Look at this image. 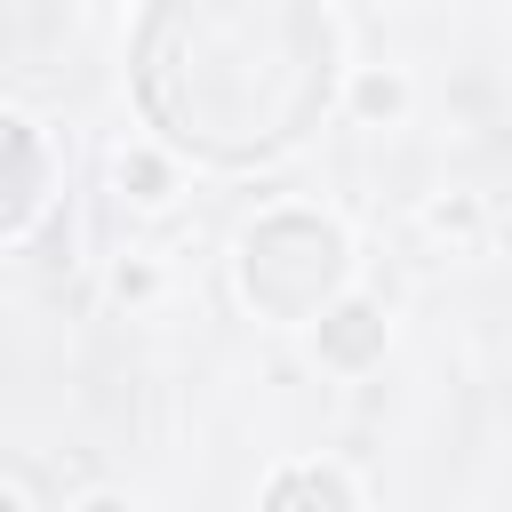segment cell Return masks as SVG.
I'll return each instance as SVG.
<instances>
[{"label":"cell","mask_w":512,"mask_h":512,"mask_svg":"<svg viewBox=\"0 0 512 512\" xmlns=\"http://www.w3.org/2000/svg\"><path fill=\"white\" fill-rule=\"evenodd\" d=\"M120 184H136V200H160L168 192V168L152 152H136V160H120Z\"/></svg>","instance_id":"cell-6"},{"label":"cell","mask_w":512,"mask_h":512,"mask_svg":"<svg viewBox=\"0 0 512 512\" xmlns=\"http://www.w3.org/2000/svg\"><path fill=\"white\" fill-rule=\"evenodd\" d=\"M264 512H360V504L328 464H296V472H280L264 488Z\"/></svg>","instance_id":"cell-5"},{"label":"cell","mask_w":512,"mask_h":512,"mask_svg":"<svg viewBox=\"0 0 512 512\" xmlns=\"http://www.w3.org/2000/svg\"><path fill=\"white\" fill-rule=\"evenodd\" d=\"M360 112H368V120H376V112H400V80H392V72H368V80H360Z\"/></svg>","instance_id":"cell-7"},{"label":"cell","mask_w":512,"mask_h":512,"mask_svg":"<svg viewBox=\"0 0 512 512\" xmlns=\"http://www.w3.org/2000/svg\"><path fill=\"white\" fill-rule=\"evenodd\" d=\"M336 40L312 0H152L136 24L144 120L216 168L288 152L328 104Z\"/></svg>","instance_id":"cell-1"},{"label":"cell","mask_w":512,"mask_h":512,"mask_svg":"<svg viewBox=\"0 0 512 512\" xmlns=\"http://www.w3.org/2000/svg\"><path fill=\"white\" fill-rule=\"evenodd\" d=\"M88 512H120V504H112V496H96V504H88Z\"/></svg>","instance_id":"cell-8"},{"label":"cell","mask_w":512,"mask_h":512,"mask_svg":"<svg viewBox=\"0 0 512 512\" xmlns=\"http://www.w3.org/2000/svg\"><path fill=\"white\" fill-rule=\"evenodd\" d=\"M240 288L256 312L272 320H312L328 312V296L344 288V232L328 216H264L248 240H240Z\"/></svg>","instance_id":"cell-2"},{"label":"cell","mask_w":512,"mask_h":512,"mask_svg":"<svg viewBox=\"0 0 512 512\" xmlns=\"http://www.w3.org/2000/svg\"><path fill=\"white\" fill-rule=\"evenodd\" d=\"M0 512H24V504H16V496H8V488H0Z\"/></svg>","instance_id":"cell-9"},{"label":"cell","mask_w":512,"mask_h":512,"mask_svg":"<svg viewBox=\"0 0 512 512\" xmlns=\"http://www.w3.org/2000/svg\"><path fill=\"white\" fill-rule=\"evenodd\" d=\"M40 192H48V160H40V136H32L24 120H8V112H0V232L32 224Z\"/></svg>","instance_id":"cell-3"},{"label":"cell","mask_w":512,"mask_h":512,"mask_svg":"<svg viewBox=\"0 0 512 512\" xmlns=\"http://www.w3.org/2000/svg\"><path fill=\"white\" fill-rule=\"evenodd\" d=\"M384 352V312L376 304H336V312H320V360L328 368H368Z\"/></svg>","instance_id":"cell-4"}]
</instances>
